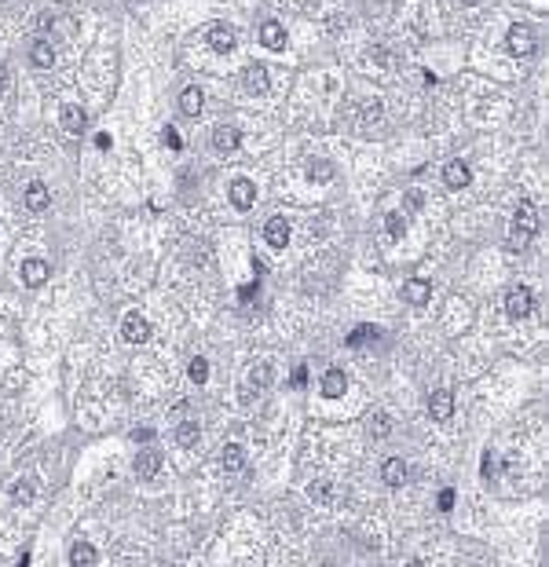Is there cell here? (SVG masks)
<instances>
[{"label": "cell", "instance_id": "15", "mask_svg": "<svg viewBox=\"0 0 549 567\" xmlns=\"http://www.w3.org/2000/svg\"><path fill=\"white\" fill-rule=\"evenodd\" d=\"M429 296H432L429 278H406V282H403V300H406V304L421 307V304H429Z\"/></svg>", "mask_w": 549, "mask_h": 567}, {"label": "cell", "instance_id": "34", "mask_svg": "<svg viewBox=\"0 0 549 567\" xmlns=\"http://www.w3.org/2000/svg\"><path fill=\"white\" fill-rule=\"evenodd\" d=\"M451 505H454V491L447 487V491H440V509H443V512H451Z\"/></svg>", "mask_w": 549, "mask_h": 567}, {"label": "cell", "instance_id": "38", "mask_svg": "<svg viewBox=\"0 0 549 567\" xmlns=\"http://www.w3.org/2000/svg\"><path fill=\"white\" fill-rule=\"evenodd\" d=\"M110 143H114V139H110L107 132H99V136H96V147H99V150H110Z\"/></svg>", "mask_w": 549, "mask_h": 567}, {"label": "cell", "instance_id": "27", "mask_svg": "<svg viewBox=\"0 0 549 567\" xmlns=\"http://www.w3.org/2000/svg\"><path fill=\"white\" fill-rule=\"evenodd\" d=\"M374 337H377V330H374V326H355L348 337H344V344H348V348H359L363 341H374Z\"/></svg>", "mask_w": 549, "mask_h": 567}, {"label": "cell", "instance_id": "22", "mask_svg": "<svg viewBox=\"0 0 549 567\" xmlns=\"http://www.w3.org/2000/svg\"><path fill=\"white\" fill-rule=\"evenodd\" d=\"M220 465H224V472H242V469H246V447H242V443H227L224 454H220Z\"/></svg>", "mask_w": 549, "mask_h": 567}, {"label": "cell", "instance_id": "14", "mask_svg": "<svg viewBox=\"0 0 549 567\" xmlns=\"http://www.w3.org/2000/svg\"><path fill=\"white\" fill-rule=\"evenodd\" d=\"M344 392H348V373H344L341 366H330L323 373V395L326 399H341Z\"/></svg>", "mask_w": 549, "mask_h": 567}, {"label": "cell", "instance_id": "29", "mask_svg": "<svg viewBox=\"0 0 549 567\" xmlns=\"http://www.w3.org/2000/svg\"><path fill=\"white\" fill-rule=\"evenodd\" d=\"M187 373H190V381H195V384H206L209 381V363H206V359H190Z\"/></svg>", "mask_w": 549, "mask_h": 567}, {"label": "cell", "instance_id": "13", "mask_svg": "<svg viewBox=\"0 0 549 567\" xmlns=\"http://www.w3.org/2000/svg\"><path fill=\"white\" fill-rule=\"evenodd\" d=\"M242 81L253 96H267V88H271V77H267V66L264 62H249L246 73H242Z\"/></svg>", "mask_w": 549, "mask_h": 567}, {"label": "cell", "instance_id": "39", "mask_svg": "<svg viewBox=\"0 0 549 567\" xmlns=\"http://www.w3.org/2000/svg\"><path fill=\"white\" fill-rule=\"evenodd\" d=\"M8 88V70H4V59H0V92Z\"/></svg>", "mask_w": 549, "mask_h": 567}, {"label": "cell", "instance_id": "31", "mask_svg": "<svg viewBox=\"0 0 549 567\" xmlns=\"http://www.w3.org/2000/svg\"><path fill=\"white\" fill-rule=\"evenodd\" d=\"M370 429H374V435H388L392 432V417L385 414V410H377V414L370 417Z\"/></svg>", "mask_w": 549, "mask_h": 567}, {"label": "cell", "instance_id": "11", "mask_svg": "<svg viewBox=\"0 0 549 567\" xmlns=\"http://www.w3.org/2000/svg\"><path fill=\"white\" fill-rule=\"evenodd\" d=\"M242 147V128L235 125H220V128H213V150H220V154H235Z\"/></svg>", "mask_w": 549, "mask_h": 567}, {"label": "cell", "instance_id": "24", "mask_svg": "<svg viewBox=\"0 0 549 567\" xmlns=\"http://www.w3.org/2000/svg\"><path fill=\"white\" fill-rule=\"evenodd\" d=\"M96 560H99L96 546H88V542H73V546H70V564H73V567H92Z\"/></svg>", "mask_w": 549, "mask_h": 567}, {"label": "cell", "instance_id": "33", "mask_svg": "<svg viewBox=\"0 0 549 567\" xmlns=\"http://www.w3.org/2000/svg\"><path fill=\"white\" fill-rule=\"evenodd\" d=\"M161 139H165V147H169V150H180V147H183V139H180V132H176V128H172V125H165V136H161Z\"/></svg>", "mask_w": 549, "mask_h": 567}, {"label": "cell", "instance_id": "17", "mask_svg": "<svg viewBox=\"0 0 549 567\" xmlns=\"http://www.w3.org/2000/svg\"><path fill=\"white\" fill-rule=\"evenodd\" d=\"M22 282H26L30 289H37V286H44V282H48V264L41 260V256H30V260L22 264Z\"/></svg>", "mask_w": 549, "mask_h": 567}, {"label": "cell", "instance_id": "19", "mask_svg": "<svg viewBox=\"0 0 549 567\" xmlns=\"http://www.w3.org/2000/svg\"><path fill=\"white\" fill-rule=\"evenodd\" d=\"M48 198H52V195H48V187L41 183V179H33V183L26 187V195H22V201H26L30 213H44L48 209Z\"/></svg>", "mask_w": 549, "mask_h": 567}, {"label": "cell", "instance_id": "30", "mask_svg": "<svg viewBox=\"0 0 549 567\" xmlns=\"http://www.w3.org/2000/svg\"><path fill=\"white\" fill-rule=\"evenodd\" d=\"M308 498H312V501H330V498H334V483H330V480L312 483V487H308Z\"/></svg>", "mask_w": 549, "mask_h": 567}, {"label": "cell", "instance_id": "25", "mask_svg": "<svg viewBox=\"0 0 549 567\" xmlns=\"http://www.w3.org/2000/svg\"><path fill=\"white\" fill-rule=\"evenodd\" d=\"M271 377H275V373H271V366H267V363H257V366H253V370H249V384H253V395H257V392H264L267 384H271Z\"/></svg>", "mask_w": 549, "mask_h": 567}, {"label": "cell", "instance_id": "32", "mask_svg": "<svg viewBox=\"0 0 549 567\" xmlns=\"http://www.w3.org/2000/svg\"><path fill=\"white\" fill-rule=\"evenodd\" d=\"M11 501H15V505H30V501H33V487L30 483H15V487H11Z\"/></svg>", "mask_w": 549, "mask_h": 567}, {"label": "cell", "instance_id": "2", "mask_svg": "<svg viewBox=\"0 0 549 567\" xmlns=\"http://www.w3.org/2000/svg\"><path fill=\"white\" fill-rule=\"evenodd\" d=\"M505 48H509V55H516V59H528L534 55V30L528 22H513L509 26V33H505Z\"/></svg>", "mask_w": 549, "mask_h": 567}, {"label": "cell", "instance_id": "9", "mask_svg": "<svg viewBox=\"0 0 549 567\" xmlns=\"http://www.w3.org/2000/svg\"><path fill=\"white\" fill-rule=\"evenodd\" d=\"M121 337L129 341V344H147L150 341V322L143 318V315H125V322H121Z\"/></svg>", "mask_w": 549, "mask_h": 567}, {"label": "cell", "instance_id": "16", "mask_svg": "<svg viewBox=\"0 0 549 567\" xmlns=\"http://www.w3.org/2000/svg\"><path fill=\"white\" fill-rule=\"evenodd\" d=\"M260 44H264L267 51H282V48H286V30H282V26H278L275 19L260 22Z\"/></svg>", "mask_w": 549, "mask_h": 567}, {"label": "cell", "instance_id": "23", "mask_svg": "<svg viewBox=\"0 0 549 567\" xmlns=\"http://www.w3.org/2000/svg\"><path fill=\"white\" fill-rule=\"evenodd\" d=\"M201 99H206V96H201V88H195V84L183 88V92H180V114H183V118H198V114H201Z\"/></svg>", "mask_w": 549, "mask_h": 567}, {"label": "cell", "instance_id": "7", "mask_svg": "<svg viewBox=\"0 0 549 567\" xmlns=\"http://www.w3.org/2000/svg\"><path fill=\"white\" fill-rule=\"evenodd\" d=\"M472 183V169L462 161V158H451L443 165V187H451V190H465Z\"/></svg>", "mask_w": 549, "mask_h": 567}, {"label": "cell", "instance_id": "6", "mask_svg": "<svg viewBox=\"0 0 549 567\" xmlns=\"http://www.w3.org/2000/svg\"><path fill=\"white\" fill-rule=\"evenodd\" d=\"M429 417L440 421V424H447L454 417V392L451 388H436L429 395Z\"/></svg>", "mask_w": 549, "mask_h": 567}, {"label": "cell", "instance_id": "26", "mask_svg": "<svg viewBox=\"0 0 549 567\" xmlns=\"http://www.w3.org/2000/svg\"><path fill=\"white\" fill-rule=\"evenodd\" d=\"M330 176H334V165H330L326 158H315L312 169H308V179H312V183H326Z\"/></svg>", "mask_w": 549, "mask_h": 567}, {"label": "cell", "instance_id": "8", "mask_svg": "<svg viewBox=\"0 0 549 567\" xmlns=\"http://www.w3.org/2000/svg\"><path fill=\"white\" fill-rule=\"evenodd\" d=\"M59 125H62V132H66V136H81L84 128H88V114L78 107V102H62Z\"/></svg>", "mask_w": 549, "mask_h": 567}, {"label": "cell", "instance_id": "5", "mask_svg": "<svg viewBox=\"0 0 549 567\" xmlns=\"http://www.w3.org/2000/svg\"><path fill=\"white\" fill-rule=\"evenodd\" d=\"M161 465H165V458H161V450H139L136 454V461H132V472H136V480H154V476L161 472Z\"/></svg>", "mask_w": 549, "mask_h": 567}, {"label": "cell", "instance_id": "1", "mask_svg": "<svg viewBox=\"0 0 549 567\" xmlns=\"http://www.w3.org/2000/svg\"><path fill=\"white\" fill-rule=\"evenodd\" d=\"M534 235H539V209H534L531 198H523L516 205V213H513V224H509V249L513 253L528 249V242Z\"/></svg>", "mask_w": 549, "mask_h": 567}, {"label": "cell", "instance_id": "21", "mask_svg": "<svg viewBox=\"0 0 549 567\" xmlns=\"http://www.w3.org/2000/svg\"><path fill=\"white\" fill-rule=\"evenodd\" d=\"M198 440H201V424H198L195 417L176 424V443H180L183 450H195V447H198Z\"/></svg>", "mask_w": 549, "mask_h": 567}, {"label": "cell", "instance_id": "3", "mask_svg": "<svg viewBox=\"0 0 549 567\" xmlns=\"http://www.w3.org/2000/svg\"><path fill=\"white\" fill-rule=\"evenodd\" d=\"M534 312V293L528 286H513L505 289V315L509 318H528Z\"/></svg>", "mask_w": 549, "mask_h": 567}, {"label": "cell", "instance_id": "37", "mask_svg": "<svg viewBox=\"0 0 549 567\" xmlns=\"http://www.w3.org/2000/svg\"><path fill=\"white\" fill-rule=\"evenodd\" d=\"M304 381H308V370H304V366H297V370H293V384H297V388H300Z\"/></svg>", "mask_w": 549, "mask_h": 567}, {"label": "cell", "instance_id": "40", "mask_svg": "<svg viewBox=\"0 0 549 567\" xmlns=\"http://www.w3.org/2000/svg\"><path fill=\"white\" fill-rule=\"evenodd\" d=\"M462 4H465V8H476V4H480V0H462Z\"/></svg>", "mask_w": 549, "mask_h": 567}, {"label": "cell", "instance_id": "36", "mask_svg": "<svg viewBox=\"0 0 549 567\" xmlns=\"http://www.w3.org/2000/svg\"><path fill=\"white\" fill-rule=\"evenodd\" d=\"M132 440H139V443H150V440H154V429H136V432H132Z\"/></svg>", "mask_w": 549, "mask_h": 567}, {"label": "cell", "instance_id": "12", "mask_svg": "<svg viewBox=\"0 0 549 567\" xmlns=\"http://www.w3.org/2000/svg\"><path fill=\"white\" fill-rule=\"evenodd\" d=\"M264 242L271 249H286L289 246V220H282V216H271V220L264 224Z\"/></svg>", "mask_w": 549, "mask_h": 567}, {"label": "cell", "instance_id": "35", "mask_svg": "<svg viewBox=\"0 0 549 567\" xmlns=\"http://www.w3.org/2000/svg\"><path fill=\"white\" fill-rule=\"evenodd\" d=\"M406 209H421V190H406Z\"/></svg>", "mask_w": 549, "mask_h": 567}, {"label": "cell", "instance_id": "10", "mask_svg": "<svg viewBox=\"0 0 549 567\" xmlns=\"http://www.w3.org/2000/svg\"><path fill=\"white\" fill-rule=\"evenodd\" d=\"M227 195H231V205H235V209H253V201H257V187H253V179L238 176V179H231Z\"/></svg>", "mask_w": 549, "mask_h": 567}, {"label": "cell", "instance_id": "28", "mask_svg": "<svg viewBox=\"0 0 549 567\" xmlns=\"http://www.w3.org/2000/svg\"><path fill=\"white\" fill-rule=\"evenodd\" d=\"M385 227H388L392 238H403L406 235V213H388L385 216Z\"/></svg>", "mask_w": 549, "mask_h": 567}, {"label": "cell", "instance_id": "18", "mask_svg": "<svg viewBox=\"0 0 549 567\" xmlns=\"http://www.w3.org/2000/svg\"><path fill=\"white\" fill-rule=\"evenodd\" d=\"M381 480H385V487H403L406 483V461L403 458H385V465H381Z\"/></svg>", "mask_w": 549, "mask_h": 567}, {"label": "cell", "instance_id": "4", "mask_svg": "<svg viewBox=\"0 0 549 567\" xmlns=\"http://www.w3.org/2000/svg\"><path fill=\"white\" fill-rule=\"evenodd\" d=\"M206 41H209L213 51H220V55H231V51L238 48L235 30H231V26H224V22H213V26H209V30H206Z\"/></svg>", "mask_w": 549, "mask_h": 567}, {"label": "cell", "instance_id": "20", "mask_svg": "<svg viewBox=\"0 0 549 567\" xmlns=\"http://www.w3.org/2000/svg\"><path fill=\"white\" fill-rule=\"evenodd\" d=\"M30 62H33V70H52L55 66V51L48 41H33L30 44Z\"/></svg>", "mask_w": 549, "mask_h": 567}]
</instances>
